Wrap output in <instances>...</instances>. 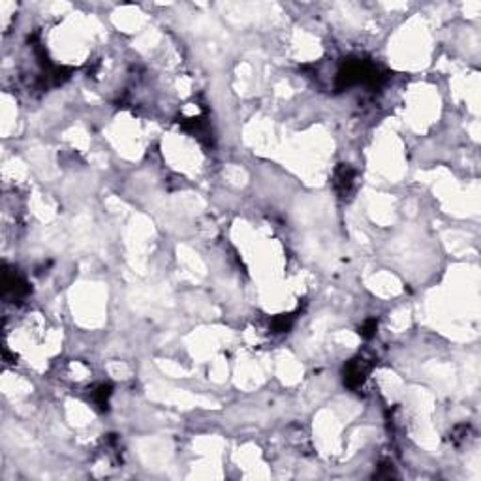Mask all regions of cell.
<instances>
[{"label":"cell","instance_id":"obj_1","mask_svg":"<svg viewBox=\"0 0 481 481\" xmlns=\"http://www.w3.org/2000/svg\"><path fill=\"white\" fill-rule=\"evenodd\" d=\"M370 368H372V363H368L365 357H355V359H352L344 367V384L348 385L350 389H357L363 382H365V378H367V374L370 372Z\"/></svg>","mask_w":481,"mask_h":481},{"label":"cell","instance_id":"obj_2","mask_svg":"<svg viewBox=\"0 0 481 481\" xmlns=\"http://www.w3.org/2000/svg\"><path fill=\"white\" fill-rule=\"evenodd\" d=\"M354 179H355V171L350 168L348 164H342L340 168L335 171V188H337L340 194H348L354 186Z\"/></svg>","mask_w":481,"mask_h":481},{"label":"cell","instance_id":"obj_3","mask_svg":"<svg viewBox=\"0 0 481 481\" xmlns=\"http://www.w3.org/2000/svg\"><path fill=\"white\" fill-rule=\"evenodd\" d=\"M293 319H295L293 314H280V316H277L271 322V327L277 333H284V331H289V327L293 325Z\"/></svg>","mask_w":481,"mask_h":481},{"label":"cell","instance_id":"obj_4","mask_svg":"<svg viewBox=\"0 0 481 481\" xmlns=\"http://www.w3.org/2000/svg\"><path fill=\"white\" fill-rule=\"evenodd\" d=\"M109 397H111V385L102 384L96 391H94V400H96V404H98V406H100L102 410L108 408Z\"/></svg>","mask_w":481,"mask_h":481},{"label":"cell","instance_id":"obj_5","mask_svg":"<svg viewBox=\"0 0 481 481\" xmlns=\"http://www.w3.org/2000/svg\"><path fill=\"white\" fill-rule=\"evenodd\" d=\"M376 329H378V322L376 319H367L365 324L361 325L359 335L363 338H372L376 335Z\"/></svg>","mask_w":481,"mask_h":481},{"label":"cell","instance_id":"obj_6","mask_svg":"<svg viewBox=\"0 0 481 481\" xmlns=\"http://www.w3.org/2000/svg\"><path fill=\"white\" fill-rule=\"evenodd\" d=\"M389 464H385V463H382L380 464V472L376 474V477H391L393 475V468H387Z\"/></svg>","mask_w":481,"mask_h":481}]
</instances>
